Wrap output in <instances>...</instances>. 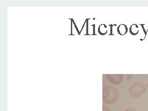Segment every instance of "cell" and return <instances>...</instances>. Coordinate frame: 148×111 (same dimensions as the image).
<instances>
[{
    "mask_svg": "<svg viewBox=\"0 0 148 111\" xmlns=\"http://www.w3.org/2000/svg\"><path fill=\"white\" fill-rule=\"evenodd\" d=\"M118 91L113 88H109L106 89L103 93V101L104 103L108 104H112L115 103L119 98Z\"/></svg>",
    "mask_w": 148,
    "mask_h": 111,
    "instance_id": "1",
    "label": "cell"
},
{
    "mask_svg": "<svg viewBox=\"0 0 148 111\" xmlns=\"http://www.w3.org/2000/svg\"><path fill=\"white\" fill-rule=\"evenodd\" d=\"M145 91L146 86L141 83H135V84L133 85L129 90L130 95L133 98H140L145 93Z\"/></svg>",
    "mask_w": 148,
    "mask_h": 111,
    "instance_id": "2",
    "label": "cell"
},
{
    "mask_svg": "<svg viewBox=\"0 0 148 111\" xmlns=\"http://www.w3.org/2000/svg\"><path fill=\"white\" fill-rule=\"evenodd\" d=\"M108 80L114 85H119L122 82V76L121 75H109Z\"/></svg>",
    "mask_w": 148,
    "mask_h": 111,
    "instance_id": "3",
    "label": "cell"
},
{
    "mask_svg": "<svg viewBox=\"0 0 148 111\" xmlns=\"http://www.w3.org/2000/svg\"><path fill=\"white\" fill-rule=\"evenodd\" d=\"M128 31V28L125 25L121 24L118 27V32L120 35H125L127 34Z\"/></svg>",
    "mask_w": 148,
    "mask_h": 111,
    "instance_id": "4",
    "label": "cell"
},
{
    "mask_svg": "<svg viewBox=\"0 0 148 111\" xmlns=\"http://www.w3.org/2000/svg\"><path fill=\"white\" fill-rule=\"evenodd\" d=\"M130 32L132 35H136L138 34L139 30H138V26L136 24L132 25L130 28Z\"/></svg>",
    "mask_w": 148,
    "mask_h": 111,
    "instance_id": "5",
    "label": "cell"
},
{
    "mask_svg": "<svg viewBox=\"0 0 148 111\" xmlns=\"http://www.w3.org/2000/svg\"><path fill=\"white\" fill-rule=\"evenodd\" d=\"M124 111H137L136 110H135V109H133V108H128L125 110Z\"/></svg>",
    "mask_w": 148,
    "mask_h": 111,
    "instance_id": "6",
    "label": "cell"
},
{
    "mask_svg": "<svg viewBox=\"0 0 148 111\" xmlns=\"http://www.w3.org/2000/svg\"><path fill=\"white\" fill-rule=\"evenodd\" d=\"M103 111H110V110L109 109H108V108L103 107Z\"/></svg>",
    "mask_w": 148,
    "mask_h": 111,
    "instance_id": "7",
    "label": "cell"
},
{
    "mask_svg": "<svg viewBox=\"0 0 148 111\" xmlns=\"http://www.w3.org/2000/svg\"><path fill=\"white\" fill-rule=\"evenodd\" d=\"M147 91H148V83L147 84Z\"/></svg>",
    "mask_w": 148,
    "mask_h": 111,
    "instance_id": "8",
    "label": "cell"
}]
</instances>
